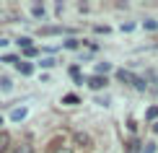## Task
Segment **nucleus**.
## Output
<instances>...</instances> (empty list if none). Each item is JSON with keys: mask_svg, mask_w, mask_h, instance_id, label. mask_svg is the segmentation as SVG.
I'll use <instances>...</instances> for the list:
<instances>
[{"mask_svg": "<svg viewBox=\"0 0 158 153\" xmlns=\"http://www.w3.org/2000/svg\"><path fill=\"white\" fill-rule=\"evenodd\" d=\"M117 78L124 81V83H132L137 91H145V88H148V81H145V78H137L135 73H130V70H117Z\"/></svg>", "mask_w": 158, "mask_h": 153, "instance_id": "nucleus-1", "label": "nucleus"}, {"mask_svg": "<svg viewBox=\"0 0 158 153\" xmlns=\"http://www.w3.org/2000/svg\"><path fill=\"white\" fill-rule=\"evenodd\" d=\"M88 86H91L94 91H98V88L106 86V78H104V75H94V78H88Z\"/></svg>", "mask_w": 158, "mask_h": 153, "instance_id": "nucleus-2", "label": "nucleus"}, {"mask_svg": "<svg viewBox=\"0 0 158 153\" xmlns=\"http://www.w3.org/2000/svg\"><path fill=\"white\" fill-rule=\"evenodd\" d=\"M10 135H8V132H0V153H8L10 151Z\"/></svg>", "mask_w": 158, "mask_h": 153, "instance_id": "nucleus-3", "label": "nucleus"}, {"mask_svg": "<svg viewBox=\"0 0 158 153\" xmlns=\"http://www.w3.org/2000/svg\"><path fill=\"white\" fill-rule=\"evenodd\" d=\"M18 73H21V75H31V73H34V65L31 62H18Z\"/></svg>", "mask_w": 158, "mask_h": 153, "instance_id": "nucleus-4", "label": "nucleus"}, {"mask_svg": "<svg viewBox=\"0 0 158 153\" xmlns=\"http://www.w3.org/2000/svg\"><path fill=\"white\" fill-rule=\"evenodd\" d=\"M109 70H111V65H109V62H98V65H96V75H106Z\"/></svg>", "mask_w": 158, "mask_h": 153, "instance_id": "nucleus-5", "label": "nucleus"}, {"mask_svg": "<svg viewBox=\"0 0 158 153\" xmlns=\"http://www.w3.org/2000/svg\"><path fill=\"white\" fill-rule=\"evenodd\" d=\"M23 117H26V109H13V114H10V119H13V122H21Z\"/></svg>", "mask_w": 158, "mask_h": 153, "instance_id": "nucleus-6", "label": "nucleus"}, {"mask_svg": "<svg viewBox=\"0 0 158 153\" xmlns=\"http://www.w3.org/2000/svg\"><path fill=\"white\" fill-rule=\"evenodd\" d=\"M62 104H81V99L75 94H68V96H62Z\"/></svg>", "mask_w": 158, "mask_h": 153, "instance_id": "nucleus-7", "label": "nucleus"}, {"mask_svg": "<svg viewBox=\"0 0 158 153\" xmlns=\"http://www.w3.org/2000/svg\"><path fill=\"white\" fill-rule=\"evenodd\" d=\"M0 88H3V91H10V88H13L10 78H0Z\"/></svg>", "mask_w": 158, "mask_h": 153, "instance_id": "nucleus-8", "label": "nucleus"}, {"mask_svg": "<svg viewBox=\"0 0 158 153\" xmlns=\"http://www.w3.org/2000/svg\"><path fill=\"white\" fill-rule=\"evenodd\" d=\"M70 75H73L78 83H83V81H81V68H78V65H73V68H70Z\"/></svg>", "mask_w": 158, "mask_h": 153, "instance_id": "nucleus-9", "label": "nucleus"}, {"mask_svg": "<svg viewBox=\"0 0 158 153\" xmlns=\"http://www.w3.org/2000/svg\"><path fill=\"white\" fill-rule=\"evenodd\" d=\"M18 44H21L23 49H31V39L29 36H21V39H18Z\"/></svg>", "mask_w": 158, "mask_h": 153, "instance_id": "nucleus-10", "label": "nucleus"}, {"mask_svg": "<svg viewBox=\"0 0 158 153\" xmlns=\"http://www.w3.org/2000/svg\"><path fill=\"white\" fill-rule=\"evenodd\" d=\"M31 13H34V18H42V16H44V8H42V5H34Z\"/></svg>", "mask_w": 158, "mask_h": 153, "instance_id": "nucleus-11", "label": "nucleus"}, {"mask_svg": "<svg viewBox=\"0 0 158 153\" xmlns=\"http://www.w3.org/2000/svg\"><path fill=\"white\" fill-rule=\"evenodd\" d=\"M143 26H145V29H150V31H156V29H158V21H153V18H148V21L143 23Z\"/></svg>", "mask_w": 158, "mask_h": 153, "instance_id": "nucleus-12", "label": "nucleus"}, {"mask_svg": "<svg viewBox=\"0 0 158 153\" xmlns=\"http://www.w3.org/2000/svg\"><path fill=\"white\" fill-rule=\"evenodd\" d=\"M39 65H42V68H52L55 60H52V57H44V60H39Z\"/></svg>", "mask_w": 158, "mask_h": 153, "instance_id": "nucleus-13", "label": "nucleus"}, {"mask_svg": "<svg viewBox=\"0 0 158 153\" xmlns=\"http://www.w3.org/2000/svg\"><path fill=\"white\" fill-rule=\"evenodd\" d=\"M137 145H140L137 140H130V143H127V153H137Z\"/></svg>", "mask_w": 158, "mask_h": 153, "instance_id": "nucleus-14", "label": "nucleus"}, {"mask_svg": "<svg viewBox=\"0 0 158 153\" xmlns=\"http://www.w3.org/2000/svg\"><path fill=\"white\" fill-rule=\"evenodd\" d=\"M148 119H156L158 117V106H150V109H148V114H145Z\"/></svg>", "mask_w": 158, "mask_h": 153, "instance_id": "nucleus-15", "label": "nucleus"}, {"mask_svg": "<svg viewBox=\"0 0 158 153\" xmlns=\"http://www.w3.org/2000/svg\"><path fill=\"white\" fill-rule=\"evenodd\" d=\"M65 47H68V49H78V39H68V42H65Z\"/></svg>", "mask_w": 158, "mask_h": 153, "instance_id": "nucleus-16", "label": "nucleus"}, {"mask_svg": "<svg viewBox=\"0 0 158 153\" xmlns=\"http://www.w3.org/2000/svg\"><path fill=\"white\" fill-rule=\"evenodd\" d=\"M143 153H156V145H153V143H145V148H143Z\"/></svg>", "mask_w": 158, "mask_h": 153, "instance_id": "nucleus-17", "label": "nucleus"}, {"mask_svg": "<svg viewBox=\"0 0 158 153\" xmlns=\"http://www.w3.org/2000/svg\"><path fill=\"white\" fill-rule=\"evenodd\" d=\"M55 153H73V151H70V148H65V145H62V148H55Z\"/></svg>", "mask_w": 158, "mask_h": 153, "instance_id": "nucleus-18", "label": "nucleus"}, {"mask_svg": "<svg viewBox=\"0 0 158 153\" xmlns=\"http://www.w3.org/2000/svg\"><path fill=\"white\" fill-rule=\"evenodd\" d=\"M0 125H3V117H0Z\"/></svg>", "mask_w": 158, "mask_h": 153, "instance_id": "nucleus-19", "label": "nucleus"}]
</instances>
